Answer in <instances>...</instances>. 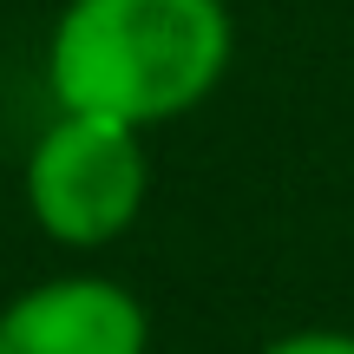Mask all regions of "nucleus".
<instances>
[{"label":"nucleus","instance_id":"7ed1b4c3","mask_svg":"<svg viewBox=\"0 0 354 354\" xmlns=\"http://www.w3.org/2000/svg\"><path fill=\"white\" fill-rule=\"evenodd\" d=\"M151 315L112 276H53L0 308V354H145Z\"/></svg>","mask_w":354,"mask_h":354},{"label":"nucleus","instance_id":"f257e3e1","mask_svg":"<svg viewBox=\"0 0 354 354\" xmlns=\"http://www.w3.org/2000/svg\"><path fill=\"white\" fill-rule=\"evenodd\" d=\"M230 39L223 0H66L46 39L53 112L165 125L216 92Z\"/></svg>","mask_w":354,"mask_h":354},{"label":"nucleus","instance_id":"f03ea898","mask_svg":"<svg viewBox=\"0 0 354 354\" xmlns=\"http://www.w3.org/2000/svg\"><path fill=\"white\" fill-rule=\"evenodd\" d=\"M26 216L59 250H105L118 243L145 210L151 158L138 125L99 112H53V125L33 138L20 171Z\"/></svg>","mask_w":354,"mask_h":354},{"label":"nucleus","instance_id":"20e7f679","mask_svg":"<svg viewBox=\"0 0 354 354\" xmlns=\"http://www.w3.org/2000/svg\"><path fill=\"white\" fill-rule=\"evenodd\" d=\"M263 354H354V335H342V328H302V335L269 342Z\"/></svg>","mask_w":354,"mask_h":354}]
</instances>
